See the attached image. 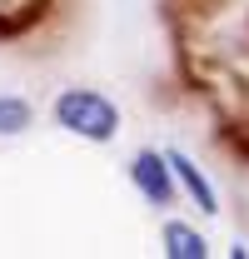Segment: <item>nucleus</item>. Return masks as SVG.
Returning <instances> with one entry per match:
<instances>
[{"label":"nucleus","instance_id":"nucleus-1","mask_svg":"<svg viewBox=\"0 0 249 259\" xmlns=\"http://www.w3.org/2000/svg\"><path fill=\"white\" fill-rule=\"evenodd\" d=\"M50 110H55L60 130L90 140V145H110L120 135V105L110 95H100V90H60Z\"/></svg>","mask_w":249,"mask_h":259},{"label":"nucleus","instance_id":"nucleus-2","mask_svg":"<svg viewBox=\"0 0 249 259\" xmlns=\"http://www.w3.org/2000/svg\"><path fill=\"white\" fill-rule=\"evenodd\" d=\"M130 180H135V190L145 194L155 209H170L175 204V164H170V155L164 150H140L135 155V164H130Z\"/></svg>","mask_w":249,"mask_h":259},{"label":"nucleus","instance_id":"nucleus-3","mask_svg":"<svg viewBox=\"0 0 249 259\" xmlns=\"http://www.w3.org/2000/svg\"><path fill=\"white\" fill-rule=\"evenodd\" d=\"M170 155V164H175V180L185 185V194L194 199V209H204V214H215L219 209V199H215V190H210V180H204V169L189 160L185 150H164Z\"/></svg>","mask_w":249,"mask_h":259},{"label":"nucleus","instance_id":"nucleus-4","mask_svg":"<svg viewBox=\"0 0 249 259\" xmlns=\"http://www.w3.org/2000/svg\"><path fill=\"white\" fill-rule=\"evenodd\" d=\"M164 254L170 259H204L210 244H204V234L189 229L185 220H170V225H164Z\"/></svg>","mask_w":249,"mask_h":259},{"label":"nucleus","instance_id":"nucleus-5","mask_svg":"<svg viewBox=\"0 0 249 259\" xmlns=\"http://www.w3.org/2000/svg\"><path fill=\"white\" fill-rule=\"evenodd\" d=\"M35 120V110H30V100H20V95H0V140H10V135H25Z\"/></svg>","mask_w":249,"mask_h":259}]
</instances>
